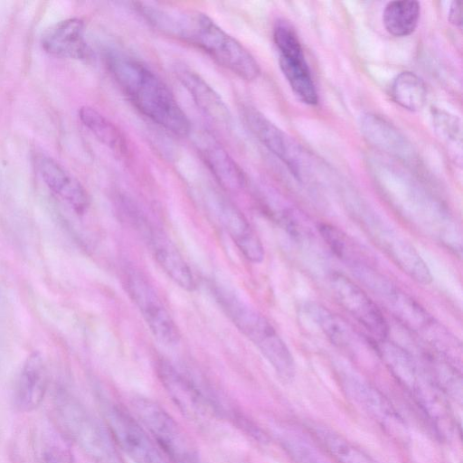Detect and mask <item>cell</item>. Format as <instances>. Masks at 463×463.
<instances>
[{
  "instance_id": "obj_22",
  "label": "cell",
  "mask_w": 463,
  "mask_h": 463,
  "mask_svg": "<svg viewBox=\"0 0 463 463\" xmlns=\"http://www.w3.org/2000/svg\"><path fill=\"white\" fill-rule=\"evenodd\" d=\"M175 74L199 109L219 125L230 123L231 115L219 94L195 71L178 67Z\"/></svg>"
},
{
  "instance_id": "obj_29",
  "label": "cell",
  "mask_w": 463,
  "mask_h": 463,
  "mask_svg": "<svg viewBox=\"0 0 463 463\" xmlns=\"http://www.w3.org/2000/svg\"><path fill=\"white\" fill-rule=\"evenodd\" d=\"M46 463H72L71 454L59 448H52L45 455Z\"/></svg>"
},
{
  "instance_id": "obj_15",
  "label": "cell",
  "mask_w": 463,
  "mask_h": 463,
  "mask_svg": "<svg viewBox=\"0 0 463 463\" xmlns=\"http://www.w3.org/2000/svg\"><path fill=\"white\" fill-rule=\"evenodd\" d=\"M340 382L350 399L386 430L397 434L405 431V423L392 403L366 380L344 370Z\"/></svg>"
},
{
  "instance_id": "obj_10",
  "label": "cell",
  "mask_w": 463,
  "mask_h": 463,
  "mask_svg": "<svg viewBox=\"0 0 463 463\" xmlns=\"http://www.w3.org/2000/svg\"><path fill=\"white\" fill-rule=\"evenodd\" d=\"M124 207L128 209L129 222L139 232L163 271L181 288L194 290L196 281L193 272L170 238L134 205L125 203Z\"/></svg>"
},
{
  "instance_id": "obj_9",
  "label": "cell",
  "mask_w": 463,
  "mask_h": 463,
  "mask_svg": "<svg viewBox=\"0 0 463 463\" xmlns=\"http://www.w3.org/2000/svg\"><path fill=\"white\" fill-rule=\"evenodd\" d=\"M360 223L372 241L407 276L422 285L432 281L427 263L394 226L371 214L360 216Z\"/></svg>"
},
{
  "instance_id": "obj_28",
  "label": "cell",
  "mask_w": 463,
  "mask_h": 463,
  "mask_svg": "<svg viewBox=\"0 0 463 463\" xmlns=\"http://www.w3.org/2000/svg\"><path fill=\"white\" fill-rule=\"evenodd\" d=\"M432 118L434 128L441 136L454 140L460 137V124L456 117L436 109Z\"/></svg>"
},
{
  "instance_id": "obj_7",
  "label": "cell",
  "mask_w": 463,
  "mask_h": 463,
  "mask_svg": "<svg viewBox=\"0 0 463 463\" xmlns=\"http://www.w3.org/2000/svg\"><path fill=\"white\" fill-rule=\"evenodd\" d=\"M132 407L138 421L172 463H200L191 438L159 404L138 397L133 400Z\"/></svg>"
},
{
  "instance_id": "obj_12",
  "label": "cell",
  "mask_w": 463,
  "mask_h": 463,
  "mask_svg": "<svg viewBox=\"0 0 463 463\" xmlns=\"http://www.w3.org/2000/svg\"><path fill=\"white\" fill-rule=\"evenodd\" d=\"M105 423L118 448L135 463H165L147 431L121 406L106 402Z\"/></svg>"
},
{
  "instance_id": "obj_13",
  "label": "cell",
  "mask_w": 463,
  "mask_h": 463,
  "mask_svg": "<svg viewBox=\"0 0 463 463\" xmlns=\"http://www.w3.org/2000/svg\"><path fill=\"white\" fill-rule=\"evenodd\" d=\"M307 317L326 338L352 358H379L375 341L368 338L348 322L326 307L308 302L304 306Z\"/></svg>"
},
{
  "instance_id": "obj_3",
  "label": "cell",
  "mask_w": 463,
  "mask_h": 463,
  "mask_svg": "<svg viewBox=\"0 0 463 463\" xmlns=\"http://www.w3.org/2000/svg\"><path fill=\"white\" fill-rule=\"evenodd\" d=\"M212 292L235 326L259 349L284 381L296 373L294 357L270 322L233 290L213 284Z\"/></svg>"
},
{
  "instance_id": "obj_30",
  "label": "cell",
  "mask_w": 463,
  "mask_h": 463,
  "mask_svg": "<svg viewBox=\"0 0 463 463\" xmlns=\"http://www.w3.org/2000/svg\"><path fill=\"white\" fill-rule=\"evenodd\" d=\"M448 19L450 24L459 26L462 24V7L460 1H453L449 7Z\"/></svg>"
},
{
  "instance_id": "obj_14",
  "label": "cell",
  "mask_w": 463,
  "mask_h": 463,
  "mask_svg": "<svg viewBox=\"0 0 463 463\" xmlns=\"http://www.w3.org/2000/svg\"><path fill=\"white\" fill-rule=\"evenodd\" d=\"M156 373L171 400L187 418L202 420L216 412L213 401L170 362L159 360Z\"/></svg>"
},
{
  "instance_id": "obj_2",
  "label": "cell",
  "mask_w": 463,
  "mask_h": 463,
  "mask_svg": "<svg viewBox=\"0 0 463 463\" xmlns=\"http://www.w3.org/2000/svg\"><path fill=\"white\" fill-rule=\"evenodd\" d=\"M105 60L115 82L140 113L176 136L189 134L188 118L157 74L125 53L111 51Z\"/></svg>"
},
{
  "instance_id": "obj_27",
  "label": "cell",
  "mask_w": 463,
  "mask_h": 463,
  "mask_svg": "<svg viewBox=\"0 0 463 463\" xmlns=\"http://www.w3.org/2000/svg\"><path fill=\"white\" fill-rule=\"evenodd\" d=\"M281 443L295 463H333L319 449L298 435H284Z\"/></svg>"
},
{
  "instance_id": "obj_8",
  "label": "cell",
  "mask_w": 463,
  "mask_h": 463,
  "mask_svg": "<svg viewBox=\"0 0 463 463\" xmlns=\"http://www.w3.org/2000/svg\"><path fill=\"white\" fill-rule=\"evenodd\" d=\"M123 281L153 335L165 346L176 345L180 340L179 329L149 280L135 267L126 266Z\"/></svg>"
},
{
  "instance_id": "obj_16",
  "label": "cell",
  "mask_w": 463,
  "mask_h": 463,
  "mask_svg": "<svg viewBox=\"0 0 463 463\" xmlns=\"http://www.w3.org/2000/svg\"><path fill=\"white\" fill-rule=\"evenodd\" d=\"M210 201L221 225L244 258L252 263L261 262L264 259L262 242L246 217L222 196L213 194Z\"/></svg>"
},
{
  "instance_id": "obj_11",
  "label": "cell",
  "mask_w": 463,
  "mask_h": 463,
  "mask_svg": "<svg viewBox=\"0 0 463 463\" xmlns=\"http://www.w3.org/2000/svg\"><path fill=\"white\" fill-rule=\"evenodd\" d=\"M328 285L336 303L360 323L374 341L388 338L389 326L384 316L359 285L338 271L329 274Z\"/></svg>"
},
{
  "instance_id": "obj_24",
  "label": "cell",
  "mask_w": 463,
  "mask_h": 463,
  "mask_svg": "<svg viewBox=\"0 0 463 463\" xmlns=\"http://www.w3.org/2000/svg\"><path fill=\"white\" fill-rule=\"evenodd\" d=\"M420 4L417 1H392L383 14V22L387 32L396 37L411 34L418 24Z\"/></svg>"
},
{
  "instance_id": "obj_1",
  "label": "cell",
  "mask_w": 463,
  "mask_h": 463,
  "mask_svg": "<svg viewBox=\"0 0 463 463\" xmlns=\"http://www.w3.org/2000/svg\"><path fill=\"white\" fill-rule=\"evenodd\" d=\"M135 8L158 32L195 46L240 78L259 77L260 69L251 53L207 14L149 3H137Z\"/></svg>"
},
{
  "instance_id": "obj_6",
  "label": "cell",
  "mask_w": 463,
  "mask_h": 463,
  "mask_svg": "<svg viewBox=\"0 0 463 463\" xmlns=\"http://www.w3.org/2000/svg\"><path fill=\"white\" fill-rule=\"evenodd\" d=\"M351 272L405 328L420 336L424 343L432 339L442 326L419 302L371 263L361 264Z\"/></svg>"
},
{
  "instance_id": "obj_17",
  "label": "cell",
  "mask_w": 463,
  "mask_h": 463,
  "mask_svg": "<svg viewBox=\"0 0 463 463\" xmlns=\"http://www.w3.org/2000/svg\"><path fill=\"white\" fill-rule=\"evenodd\" d=\"M37 170L45 184L75 213L82 214L90 205L87 191L80 182L50 156L41 155L36 159Z\"/></svg>"
},
{
  "instance_id": "obj_20",
  "label": "cell",
  "mask_w": 463,
  "mask_h": 463,
  "mask_svg": "<svg viewBox=\"0 0 463 463\" xmlns=\"http://www.w3.org/2000/svg\"><path fill=\"white\" fill-rule=\"evenodd\" d=\"M196 146L207 167L220 184L229 191H239L245 184L242 170L230 155L208 135L196 137Z\"/></svg>"
},
{
  "instance_id": "obj_25",
  "label": "cell",
  "mask_w": 463,
  "mask_h": 463,
  "mask_svg": "<svg viewBox=\"0 0 463 463\" xmlns=\"http://www.w3.org/2000/svg\"><path fill=\"white\" fill-rule=\"evenodd\" d=\"M314 433L338 463H379L363 449L326 427L316 426Z\"/></svg>"
},
{
  "instance_id": "obj_23",
  "label": "cell",
  "mask_w": 463,
  "mask_h": 463,
  "mask_svg": "<svg viewBox=\"0 0 463 463\" xmlns=\"http://www.w3.org/2000/svg\"><path fill=\"white\" fill-rule=\"evenodd\" d=\"M79 117L82 124L104 146L118 154L126 153L127 145L124 136L119 128L104 115L91 107L83 106L79 110Z\"/></svg>"
},
{
  "instance_id": "obj_21",
  "label": "cell",
  "mask_w": 463,
  "mask_h": 463,
  "mask_svg": "<svg viewBox=\"0 0 463 463\" xmlns=\"http://www.w3.org/2000/svg\"><path fill=\"white\" fill-rule=\"evenodd\" d=\"M47 372L39 353L24 362L15 389V404L22 411H32L43 402L47 389Z\"/></svg>"
},
{
  "instance_id": "obj_4",
  "label": "cell",
  "mask_w": 463,
  "mask_h": 463,
  "mask_svg": "<svg viewBox=\"0 0 463 463\" xmlns=\"http://www.w3.org/2000/svg\"><path fill=\"white\" fill-rule=\"evenodd\" d=\"M53 411L61 432L93 463H125L106 423L93 416L73 396L57 391Z\"/></svg>"
},
{
  "instance_id": "obj_5",
  "label": "cell",
  "mask_w": 463,
  "mask_h": 463,
  "mask_svg": "<svg viewBox=\"0 0 463 463\" xmlns=\"http://www.w3.org/2000/svg\"><path fill=\"white\" fill-rule=\"evenodd\" d=\"M379 359L436 422H446L448 411L441 391L425 367L409 350L388 338L375 341Z\"/></svg>"
},
{
  "instance_id": "obj_18",
  "label": "cell",
  "mask_w": 463,
  "mask_h": 463,
  "mask_svg": "<svg viewBox=\"0 0 463 463\" xmlns=\"http://www.w3.org/2000/svg\"><path fill=\"white\" fill-rule=\"evenodd\" d=\"M41 43L45 52L59 57L84 60L90 53L84 24L76 17L52 25L43 33Z\"/></svg>"
},
{
  "instance_id": "obj_26",
  "label": "cell",
  "mask_w": 463,
  "mask_h": 463,
  "mask_svg": "<svg viewBox=\"0 0 463 463\" xmlns=\"http://www.w3.org/2000/svg\"><path fill=\"white\" fill-rule=\"evenodd\" d=\"M391 95L403 109L417 111L425 104L427 89L423 80L414 72L402 71L393 80Z\"/></svg>"
},
{
  "instance_id": "obj_19",
  "label": "cell",
  "mask_w": 463,
  "mask_h": 463,
  "mask_svg": "<svg viewBox=\"0 0 463 463\" xmlns=\"http://www.w3.org/2000/svg\"><path fill=\"white\" fill-rule=\"evenodd\" d=\"M279 67L295 95L307 105L317 103V93L300 42L279 49Z\"/></svg>"
}]
</instances>
